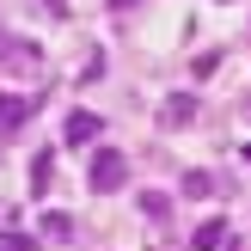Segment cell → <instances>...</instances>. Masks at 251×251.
Here are the masks:
<instances>
[{
    "mask_svg": "<svg viewBox=\"0 0 251 251\" xmlns=\"http://www.w3.org/2000/svg\"><path fill=\"white\" fill-rule=\"evenodd\" d=\"M0 251H31V239L25 233H0Z\"/></svg>",
    "mask_w": 251,
    "mask_h": 251,
    "instance_id": "12",
    "label": "cell"
},
{
    "mask_svg": "<svg viewBox=\"0 0 251 251\" xmlns=\"http://www.w3.org/2000/svg\"><path fill=\"white\" fill-rule=\"evenodd\" d=\"M110 6H117V12H123V6H135V0H110Z\"/></svg>",
    "mask_w": 251,
    "mask_h": 251,
    "instance_id": "14",
    "label": "cell"
},
{
    "mask_svg": "<svg viewBox=\"0 0 251 251\" xmlns=\"http://www.w3.org/2000/svg\"><path fill=\"white\" fill-rule=\"evenodd\" d=\"M86 178H92L98 196H110V190H123V178H129V159H123L117 147H104V153L92 159V172H86Z\"/></svg>",
    "mask_w": 251,
    "mask_h": 251,
    "instance_id": "1",
    "label": "cell"
},
{
    "mask_svg": "<svg viewBox=\"0 0 251 251\" xmlns=\"http://www.w3.org/2000/svg\"><path fill=\"white\" fill-rule=\"evenodd\" d=\"M37 61H43L37 43H25V37H0V68H6V74H37Z\"/></svg>",
    "mask_w": 251,
    "mask_h": 251,
    "instance_id": "2",
    "label": "cell"
},
{
    "mask_svg": "<svg viewBox=\"0 0 251 251\" xmlns=\"http://www.w3.org/2000/svg\"><path fill=\"white\" fill-rule=\"evenodd\" d=\"M135 202H141V215H153V221H166V215H172V202H166L159 190H141Z\"/></svg>",
    "mask_w": 251,
    "mask_h": 251,
    "instance_id": "9",
    "label": "cell"
},
{
    "mask_svg": "<svg viewBox=\"0 0 251 251\" xmlns=\"http://www.w3.org/2000/svg\"><path fill=\"white\" fill-rule=\"evenodd\" d=\"M98 129H104V123H98L92 110H74L68 129H61V141H68V147H86V141H98Z\"/></svg>",
    "mask_w": 251,
    "mask_h": 251,
    "instance_id": "3",
    "label": "cell"
},
{
    "mask_svg": "<svg viewBox=\"0 0 251 251\" xmlns=\"http://www.w3.org/2000/svg\"><path fill=\"white\" fill-rule=\"evenodd\" d=\"M0 37H6V31H0Z\"/></svg>",
    "mask_w": 251,
    "mask_h": 251,
    "instance_id": "15",
    "label": "cell"
},
{
    "mask_svg": "<svg viewBox=\"0 0 251 251\" xmlns=\"http://www.w3.org/2000/svg\"><path fill=\"white\" fill-rule=\"evenodd\" d=\"M37 104H43V92L37 98H0V129H19V123L37 117Z\"/></svg>",
    "mask_w": 251,
    "mask_h": 251,
    "instance_id": "4",
    "label": "cell"
},
{
    "mask_svg": "<svg viewBox=\"0 0 251 251\" xmlns=\"http://www.w3.org/2000/svg\"><path fill=\"white\" fill-rule=\"evenodd\" d=\"M68 233H74L68 215H43V239H68Z\"/></svg>",
    "mask_w": 251,
    "mask_h": 251,
    "instance_id": "11",
    "label": "cell"
},
{
    "mask_svg": "<svg viewBox=\"0 0 251 251\" xmlns=\"http://www.w3.org/2000/svg\"><path fill=\"white\" fill-rule=\"evenodd\" d=\"M215 172H184V196H215Z\"/></svg>",
    "mask_w": 251,
    "mask_h": 251,
    "instance_id": "8",
    "label": "cell"
},
{
    "mask_svg": "<svg viewBox=\"0 0 251 251\" xmlns=\"http://www.w3.org/2000/svg\"><path fill=\"white\" fill-rule=\"evenodd\" d=\"M190 245L196 251H221V245H227V221H202V227L190 233Z\"/></svg>",
    "mask_w": 251,
    "mask_h": 251,
    "instance_id": "6",
    "label": "cell"
},
{
    "mask_svg": "<svg viewBox=\"0 0 251 251\" xmlns=\"http://www.w3.org/2000/svg\"><path fill=\"white\" fill-rule=\"evenodd\" d=\"M98 74H104V49H86V61H80V80H86V86H92V80H98Z\"/></svg>",
    "mask_w": 251,
    "mask_h": 251,
    "instance_id": "10",
    "label": "cell"
},
{
    "mask_svg": "<svg viewBox=\"0 0 251 251\" xmlns=\"http://www.w3.org/2000/svg\"><path fill=\"white\" fill-rule=\"evenodd\" d=\"M31 6H43L49 19H68V0H31Z\"/></svg>",
    "mask_w": 251,
    "mask_h": 251,
    "instance_id": "13",
    "label": "cell"
},
{
    "mask_svg": "<svg viewBox=\"0 0 251 251\" xmlns=\"http://www.w3.org/2000/svg\"><path fill=\"white\" fill-rule=\"evenodd\" d=\"M49 172H55V153H49V147H43V153L31 159V196H49V184H55V178H49Z\"/></svg>",
    "mask_w": 251,
    "mask_h": 251,
    "instance_id": "7",
    "label": "cell"
},
{
    "mask_svg": "<svg viewBox=\"0 0 251 251\" xmlns=\"http://www.w3.org/2000/svg\"><path fill=\"white\" fill-rule=\"evenodd\" d=\"M190 117H196V98L190 92H172L166 104H159V123H166V129H184Z\"/></svg>",
    "mask_w": 251,
    "mask_h": 251,
    "instance_id": "5",
    "label": "cell"
}]
</instances>
